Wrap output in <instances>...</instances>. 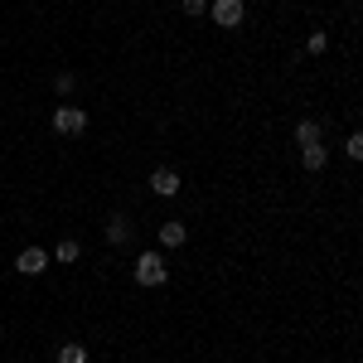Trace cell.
<instances>
[{"label": "cell", "instance_id": "cell-1", "mask_svg": "<svg viewBox=\"0 0 363 363\" xmlns=\"http://www.w3.org/2000/svg\"><path fill=\"white\" fill-rule=\"evenodd\" d=\"M165 257L160 252H140V262H136V286H165Z\"/></svg>", "mask_w": 363, "mask_h": 363}, {"label": "cell", "instance_id": "cell-2", "mask_svg": "<svg viewBox=\"0 0 363 363\" xmlns=\"http://www.w3.org/2000/svg\"><path fill=\"white\" fill-rule=\"evenodd\" d=\"M54 131H58V136H83V131H87V112H83V107H68V102L54 107Z\"/></svg>", "mask_w": 363, "mask_h": 363}, {"label": "cell", "instance_id": "cell-3", "mask_svg": "<svg viewBox=\"0 0 363 363\" xmlns=\"http://www.w3.org/2000/svg\"><path fill=\"white\" fill-rule=\"evenodd\" d=\"M213 20L223 29H238L247 20V5H242V0H213Z\"/></svg>", "mask_w": 363, "mask_h": 363}, {"label": "cell", "instance_id": "cell-4", "mask_svg": "<svg viewBox=\"0 0 363 363\" xmlns=\"http://www.w3.org/2000/svg\"><path fill=\"white\" fill-rule=\"evenodd\" d=\"M131 233H136V228H131V213H112V218H107V242H112V247H126Z\"/></svg>", "mask_w": 363, "mask_h": 363}, {"label": "cell", "instance_id": "cell-5", "mask_svg": "<svg viewBox=\"0 0 363 363\" xmlns=\"http://www.w3.org/2000/svg\"><path fill=\"white\" fill-rule=\"evenodd\" d=\"M15 267H20L25 277H39V272L49 267V252H44V247H25L20 257H15Z\"/></svg>", "mask_w": 363, "mask_h": 363}, {"label": "cell", "instance_id": "cell-6", "mask_svg": "<svg viewBox=\"0 0 363 363\" xmlns=\"http://www.w3.org/2000/svg\"><path fill=\"white\" fill-rule=\"evenodd\" d=\"M150 189L160 199H174L179 194V174H174V169H155V174H150Z\"/></svg>", "mask_w": 363, "mask_h": 363}, {"label": "cell", "instance_id": "cell-7", "mask_svg": "<svg viewBox=\"0 0 363 363\" xmlns=\"http://www.w3.org/2000/svg\"><path fill=\"white\" fill-rule=\"evenodd\" d=\"M184 238H189V228L179 223V218L160 223V242H165V247H184Z\"/></svg>", "mask_w": 363, "mask_h": 363}, {"label": "cell", "instance_id": "cell-8", "mask_svg": "<svg viewBox=\"0 0 363 363\" xmlns=\"http://www.w3.org/2000/svg\"><path fill=\"white\" fill-rule=\"evenodd\" d=\"M301 160H306V169H325L330 150H325V145H301Z\"/></svg>", "mask_w": 363, "mask_h": 363}, {"label": "cell", "instance_id": "cell-9", "mask_svg": "<svg viewBox=\"0 0 363 363\" xmlns=\"http://www.w3.org/2000/svg\"><path fill=\"white\" fill-rule=\"evenodd\" d=\"M78 257H83V247H78L73 238H63V242L54 247V262H63V267H68V262H78Z\"/></svg>", "mask_w": 363, "mask_h": 363}, {"label": "cell", "instance_id": "cell-10", "mask_svg": "<svg viewBox=\"0 0 363 363\" xmlns=\"http://www.w3.org/2000/svg\"><path fill=\"white\" fill-rule=\"evenodd\" d=\"M296 145H320V121H301L296 126Z\"/></svg>", "mask_w": 363, "mask_h": 363}, {"label": "cell", "instance_id": "cell-11", "mask_svg": "<svg viewBox=\"0 0 363 363\" xmlns=\"http://www.w3.org/2000/svg\"><path fill=\"white\" fill-rule=\"evenodd\" d=\"M58 363H87V349L83 344H63L58 349Z\"/></svg>", "mask_w": 363, "mask_h": 363}, {"label": "cell", "instance_id": "cell-12", "mask_svg": "<svg viewBox=\"0 0 363 363\" xmlns=\"http://www.w3.org/2000/svg\"><path fill=\"white\" fill-rule=\"evenodd\" d=\"M344 150H349V160H363V136H359V131L344 140Z\"/></svg>", "mask_w": 363, "mask_h": 363}, {"label": "cell", "instance_id": "cell-13", "mask_svg": "<svg viewBox=\"0 0 363 363\" xmlns=\"http://www.w3.org/2000/svg\"><path fill=\"white\" fill-rule=\"evenodd\" d=\"M54 92H58V97H68V92H73V73H58V78H54Z\"/></svg>", "mask_w": 363, "mask_h": 363}, {"label": "cell", "instance_id": "cell-14", "mask_svg": "<svg viewBox=\"0 0 363 363\" xmlns=\"http://www.w3.org/2000/svg\"><path fill=\"white\" fill-rule=\"evenodd\" d=\"M306 49H310V54H325V49H330V39H325V34H310Z\"/></svg>", "mask_w": 363, "mask_h": 363}, {"label": "cell", "instance_id": "cell-15", "mask_svg": "<svg viewBox=\"0 0 363 363\" xmlns=\"http://www.w3.org/2000/svg\"><path fill=\"white\" fill-rule=\"evenodd\" d=\"M179 5H184V15H203V10H208L203 0H179Z\"/></svg>", "mask_w": 363, "mask_h": 363}]
</instances>
